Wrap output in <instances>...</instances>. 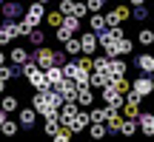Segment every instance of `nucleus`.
<instances>
[{
  "label": "nucleus",
  "instance_id": "1",
  "mask_svg": "<svg viewBox=\"0 0 154 142\" xmlns=\"http://www.w3.org/2000/svg\"><path fill=\"white\" fill-rule=\"evenodd\" d=\"M103 99H106V105H111V108H123V94L117 91L111 82L103 88Z\"/></svg>",
  "mask_w": 154,
  "mask_h": 142
},
{
  "label": "nucleus",
  "instance_id": "2",
  "mask_svg": "<svg viewBox=\"0 0 154 142\" xmlns=\"http://www.w3.org/2000/svg\"><path fill=\"white\" fill-rule=\"evenodd\" d=\"M43 14H46V11H43V3H32V9L26 11V20H23V23H26L29 28H34L40 20H43Z\"/></svg>",
  "mask_w": 154,
  "mask_h": 142
},
{
  "label": "nucleus",
  "instance_id": "3",
  "mask_svg": "<svg viewBox=\"0 0 154 142\" xmlns=\"http://www.w3.org/2000/svg\"><path fill=\"white\" fill-rule=\"evenodd\" d=\"M111 80H114V77H111L109 71H94V74L88 77V85H91V88H106Z\"/></svg>",
  "mask_w": 154,
  "mask_h": 142
},
{
  "label": "nucleus",
  "instance_id": "4",
  "mask_svg": "<svg viewBox=\"0 0 154 142\" xmlns=\"http://www.w3.org/2000/svg\"><path fill=\"white\" fill-rule=\"evenodd\" d=\"M94 49H97V34H94V31L83 34V37H80V51H83V54H94Z\"/></svg>",
  "mask_w": 154,
  "mask_h": 142
},
{
  "label": "nucleus",
  "instance_id": "5",
  "mask_svg": "<svg viewBox=\"0 0 154 142\" xmlns=\"http://www.w3.org/2000/svg\"><path fill=\"white\" fill-rule=\"evenodd\" d=\"M151 88H154V82H151V77H140V80H134V85H131V91H137L140 97H149V94H151Z\"/></svg>",
  "mask_w": 154,
  "mask_h": 142
},
{
  "label": "nucleus",
  "instance_id": "6",
  "mask_svg": "<svg viewBox=\"0 0 154 142\" xmlns=\"http://www.w3.org/2000/svg\"><path fill=\"white\" fill-rule=\"evenodd\" d=\"M86 125H88V114H83V111H74V117H72V120H69V128L80 134V131H83V128H86Z\"/></svg>",
  "mask_w": 154,
  "mask_h": 142
},
{
  "label": "nucleus",
  "instance_id": "7",
  "mask_svg": "<svg viewBox=\"0 0 154 142\" xmlns=\"http://www.w3.org/2000/svg\"><path fill=\"white\" fill-rule=\"evenodd\" d=\"M37 66L40 68L54 66V51H51V49H37Z\"/></svg>",
  "mask_w": 154,
  "mask_h": 142
},
{
  "label": "nucleus",
  "instance_id": "8",
  "mask_svg": "<svg viewBox=\"0 0 154 142\" xmlns=\"http://www.w3.org/2000/svg\"><path fill=\"white\" fill-rule=\"evenodd\" d=\"M14 37H17V26H14V23H6V26L0 28V46H6L9 40H14Z\"/></svg>",
  "mask_w": 154,
  "mask_h": 142
},
{
  "label": "nucleus",
  "instance_id": "9",
  "mask_svg": "<svg viewBox=\"0 0 154 142\" xmlns=\"http://www.w3.org/2000/svg\"><path fill=\"white\" fill-rule=\"evenodd\" d=\"M34 120H37V111H34V108H23L20 111V125L23 128H32Z\"/></svg>",
  "mask_w": 154,
  "mask_h": 142
},
{
  "label": "nucleus",
  "instance_id": "10",
  "mask_svg": "<svg viewBox=\"0 0 154 142\" xmlns=\"http://www.w3.org/2000/svg\"><path fill=\"white\" fill-rule=\"evenodd\" d=\"M43 71H46V80H49V85H57V82L63 80V71L57 68V63H54V66H49V68H43Z\"/></svg>",
  "mask_w": 154,
  "mask_h": 142
},
{
  "label": "nucleus",
  "instance_id": "11",
  "mask_svg": "<svg viewBox=\"0 0 154 142\" xmlns=\"http://www.w3.org/2000/svg\"><path fill=\"white\" fill-rule=\"evenodd\" d=\"M137 120H140V128H143V134H151L154 131V114H137Z\"/></svg>",
  "mask_w": 154,
  "mask_h": 142
},
{
  "label": "nucleus",
  "instance_id": "12",
  "mask_svg": "<svg viewBox=\"0 0 154 142\" xmlns=\"http://www.w3.org/2000/svg\"><path fill=\"white\" fill-rule=\"evenodd\" d=\"M137 68L146 71V74H151V71H154V57L151 54H140L137 57Z\"/></svg>",
  "mask_w": 154,
  "mask_h": 142
},
{
  "label": "nucleus",
  "instance_id": "13",
  "mask_svg": "<svg viewBox=\"0 0 154 142\" xmlns=\"http://www.w3.org/2000/svg\"><path fill=\"white\" fill-rule=\"evenodd\" d=\"M11 63H17V66H23V63H29V51L26 49H11Z\"/></svg>",
  "mask_w": 154,
  "mask_h": 142
},
{
  "label": "nucleus",
  "instance_id": "14",
  "mask_svg": "<svg viewBox=\"0 0 154 142\" xmlns=\"http://www.w3.org/2000/svg\"><path fill=\"white\" fill-rule=\"evenodd\" d=\"M43 20L49 23L51 28H57V26L63 23V11H60V9H57V11H49V14H43Z\"/></svg>",
  "mask_w": 154,
  "mask_h": 142
},
{
  "label": "nucleus",
  "instance_id": "15",
  "mask_svg": "<svg viewBox=\"0 0 154 142\" xmlns=\"http://www.w3.org/2000/svg\"><path fill=\"white\" fill-rule=\"evenodd\" d=\"M88 23H91V31H94V34H100V31L106 28V20H103V14H100V11H94Z\"/></svg>",
  "mask_w": 154,
  "mask_h": 142
},
{
  "label": "nucleus",
  "instance_id": "16",
  "mask_svg": "<svg viewBox=\"0 0 154 142\" xmlns=\"http://www.w3.org/2000/svg\"><path fill=\"white\" fill-rule=\"evenodd\" d=\"M66 54H72V57H77V54H80V40H77L74 34L66 40Z\"/></svg>",
  "mask_w": 154,
  "mask_h": 142
},
{
  "label": "nucleus",
  "instance_id": "17",
  "mask_svg": "<svg viewBox=\"0 0 154 142\" xmlns=\"http://www.w3.org/2000/svg\"><path fill=\"white\" fill-rule=\"evenodd\" d=\"M0 134H6V137H14V134H17V122L3 120V122H0Z\"/></svg>",
  "mask_w": 154,
  "mask_h": 142
},
{
  "label": "nucleus",
  "instance_id": "18",
  "mask_svg": "<svg viewBox=\"0 0 154 142\" xmlns=\"http://www.w3.org/2000/svg\"><path fill=\"white\" fill-rule=\"evenodd\" d=\"M106 114H109V105H106V108H94L91 114H88V122H106Z\"/></svg>",
  "mask_w": 154,
  "mask_h": 142
},
{
  "label": "nucleus",
  "instance_id": "19",
  "mask_svg": "<svg viewBox=\"0 0 154 142\" xmlns=\"http://www.w3.org/2000/svg\"><path fill=\"white\" fill-rule=\"evenodd\" d=\"M86 128H88V134H91L94 139L106 137V125H103V122H91V125H86Z\"/></svg>",
  "mask_w": 154,
  "mask_h": 142
},
{
  "label": "nucleus",
  "instance_id": "20",
  "mask_svg": "<svg viewBox=\"0 0 154 142\" xmlns=\"http://www.w3.org/2000/svg\"><path fill=\"white\" fill-rule=\"evenodd\" d=\"M0 108H3L6 114H11V111H17V99L14 97H3L0 99Z\"/></svg>",
  "mask_w": 154,
  "mask_h": 142
},
{
  "label": "nucleus",
  "instance_id": "21",
  "mask_svg": "<svg viewBox=\"0 0 154 142\" xmlns=\"http://www.w3.org/2000/svg\"><path fill=\"white\" fill-rule=\"evenodd\" d=\"M120 131H123V134H128V137H131V134L137 131V122H134V120H128V117H126V120L120 122Z\"/></svg>",
  "mask_w": 154,
  "mask_h": 142
},
{
  "label": "nucleus",
  "instance_id": "22",
  "mask_svg": "<svg viewBox=\"0 0 154 142\" xmlns=\"http://www.w3.org/2000/svg\"><path fill=\"white\" fill-rule=\"evenodd\" d=\"M137 40H140V43H143V46H151V43H154V34L149 31V28H140Z\"/></svg>",
  "mask_w": 154,
  "mask_h": 142
},
{
  "label": "nucleus",
  "instance_id": "23",
  "mask_svg": "<svg viewBox=\"0 0 154 142\" xmlns=\"http://www.w3.org/2000/svg\"><path fill=\"white\" fill-rule=\"evenodd\" d=\"M91 68L94 71H106V68H109V57H97V60H91Z\"/></svg>",
  "mask_w": 154,
  "mask_h": 142
},
{
  "label": "nucleus",
  "instance_id": "24",
  "mask_svg": "<svg viewBox=\"0 0 154 142\" xmlns=\"http://www.w3.org/2000/svg\"><path fill=\"white\" fill-rule=\"evenodd\" d=\"M103 20H106V26H120V23H123V20H120V14H117V11H109V14H106Z\"/></svg>",
  "mask_w": 154,
  "mask_h": 142
},
{
  "label": "nucleus",
  "instance_id": "25",
  "mask_svg": "<svg viewBox=\"0 0 154 142\" xmlns=\"http://www.w3.org/2000/svg\"><path fill=\"white\" fill-rule=\"evenodd\" d=\"M137 114H140L137 102H128V99H126V117H128V120H137Z\"/></svg>",
  "mask_w": 154,
  "mask_h": 142
},
{
  "label": "nucleus",
  "instance_id": "26",
  "mask_svg": "<svg viewBox=\"0 0 154 142\" xmlns=\"http://www.w3.org/2000/svg\"><path fill=\"white\" fill-rule=\"evenodd\" d=\"M60 71H63V77H69V80H72V77H74V71H77V63H66Z\"/></svg>",
  "mask_w": 154,
  "mask_h": 142
},
{
  "label": "nucleus",
  "instance_id": "27",
  "mask_svg": "<svg viewBox=\"0 0 154 142\" xmlns=\"http://www.w3.org/2000/svg\"><path fill=\"white\" fill-rule=\"evenodd\" d=\"M54 31H57V40H63V43H66V40H69V37H72V31H69V28H66V26H57V28H54Z\"/></svg>",
  "mask_w": 154,
  "mask_h": 142
},
{
  "label": "nucleus",
  "instance_id": "28",
  "mask_svg": "<svg viewBox=\"0 0 154 142\" xmlns=\"http://www.w3.org/2000/svg\"><path fill=\"white\" fill-rule=\"evenodd\" d=\"M60 11H63V14H74V0H63V3H60Z\"/></svg>",
  "mask_w": 154,
  "mask_h": 142
},
{
  "label": "nucleus",
  "instance_id": "29",
  "mask_svg": "<svg viewBox=\"0 0 154 142\" xmlns=\"http://www.w3.org/2000/svg\"><path fill=\"white\" fill-rule=\"evenodd\" d=\"M103 6H106V0H88V3H86V9H88V11H100Z\"/></svg>",
  "mask_w": 154,
  "mask_h": 142
},
{
  "label": "nucleus",
  "instance_id": "30",
  "mask_svg": "<svg viewBox=\"0 0 154 142\" xmlns=\"http://www.w3.org/2000/svg\"><path fill=\"white\" fill-rule=\"evenodd\" d=\"M11 77H14V71H11V68H9V66L3 63V66H0V80L6 82V80H11Z\"/></svg>",
  "mask_w": 154,
  "mask_h": 142
},
{
  "label": "nucleus",
  "instance_id": "31",
  "mask_svg": "<svg viewBox=\"0 0 154 142\" xmlns=\"http://www.w3.org/2000/svg\"><path fill=\"white\" fill-rule=\"evenodd\" d=\"M3 14H6V17H14V14H17V3H6V6H3Z\"/></svg>",
  "mask_w": 154,
  "mask_h": 142
},
{
  "label": "nucleus",
  "instance_id": "32",
  "mask_svg": "<svg viewBox=\"0 0 154 142\" xmlns=\"http://www.w3.org/2000/svg\"><path fill=\"white\" fill-rule=\"evenodd\" d=\"M29 37H32V43H34V46L43 43V31H34V28H32V31H29Z\"/></svg>",
  "mask_w": 154,
  "mask_h": 142
},
{
  "label": "nucleus",
  "instance_id": "33",
  "mask_svg": "<svg viewBox=\"0 0 154 142\" xmlns=\"http://www.w3.org/2000/svg\"><path fill=\"white\" fill-rule=\"evenodd\" d=\"M114 11H117V14H120V20H128V14H131V11H128V9H126V6H117V9H114Z\"/></svg>",
  "mask_w": 154,
  "mask_h": 142
},
{
  "label": "nucleus",
  "instance_id": "34",
  "mask_svg": "<svg viewBox=\"0 0 154 142\" xmlns=\"http://www.w3.org/2000/svg\"><path fill=\"white\" fill-rule=\"evenodd\" d=\"M134 17H137V20H146V17H149V11H146L143 6H137V11H134Z\"/></svg>",
  "mask_w": 154,
  "mask_h": 142
},
{
  "label": "nucleus",
  "instance_id": "35",
  "mask_svg": "<svg viewBox=\"0 0 154 142\" xmlns=\"http://www.w3.org/2000/svg\"><path fill=\"white\" fill-rule=\"evenodd\" d=\"M77 66H80L83 71H91V60H88V57H83V60H80V63H77Z\"/></svg>",
  "mask_w": 154,
  "mask_h": 142
},
{
  "label": "nucleus",
  "instance_id": "36",
  "mask_svg": "<svg viewBox=\"0 0 154 142\" xmlns=\"http://www.w3.org/2000/svg\"><path fill=\"white\" fill-rule=\"evenodd\" d=\"M146 3V0H131V6H143Z\"/></svg>",
  "mask_w": 154,
  "mask_h": 142
},
{
  "label": "nucleus",
  "instance_id": "37",
  "mask_svg": "<svg viewBox=\"0 0 154 142\" xmlns=\"http://www.w3.org/2000/svg\"><path fill=\"white\" fill-rule=\"evenodd\" d=\"M3 63H6V54H3V51H0V66H3Z\"/></svg>",
  "mask_w": 154,
  "mask_h": 142
},
{
  "label": "nucleus",
  "instance_id": "38",
  "mask_svg": "<svg viewBox=\"0 0 154 142\" xmlns=\"http://www.w3.org/2000/svg\"><path fill=\"white\" fill-rule=\"evenodd\" d=\"M0 94H3V80H0Z\"/></svg>",
  "mask_w": 154,
  "mask_h": 142
},
{
  "label": "nucleus",
  "instance_id": "39",
  "mask_svg": "<svg viewBox=\"0 0 154 142\" xmlns=\"http://www.w3.org/2000/svg\"><path fill=\"white\" fill-rule=\"evenodd\" d=\"M37 3H49V0H37Z\"/></svg>",
  "mask_w": 154,
  "mask_h": 142
}]
</instances>
